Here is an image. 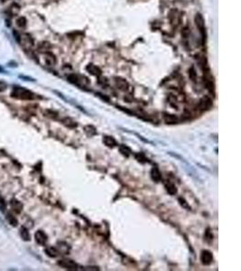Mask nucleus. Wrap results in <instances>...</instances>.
Returning a JSON list of instances; mask_svg holds the SVG:
<instances>
[{"label":"nucleus","mask_w":241,"mask_h":271,"mask_svg":"<svg viewBox=\"0 0 241 271\" xmlns=\"http://www.w3.org/2000/svg\"><path fill=\"white\" fill-rule=\"evenodd\" d=\"M11 97L18 99H23V100H31L34 99V94L24 88L22 87H15L13 89V91L11 93Z\"/></svg>","instance_id":"obj_1"},{"label":"nucleus","mask_w":241,"mask_h":271,"mask_svg":"<svg viewBox=\"0 0 241 271\" xmlns=\"http://www.w3.org/2000/svg\"><path fill=\"white\" fill-rule=\"evenodd\" d=\"M194 21H195L196 26L198 27V29L201 35V42L202 44L204 45L206 43V27H205V24H204V19L200 14H197L195 15V18H194Z\"/></svg>","instance_id":"obj_2"},{"label":"nucleus","mask_w":241,"mask_h":271,"mask_svg":"<svg viewBox=\"0 0 241 271\" xmlns=\"http://www.w3.org/2000/svg\"><path fill=\"white\" fill-rule=\"evenodd\" d=\"M18 43L21 44V46L24 50H30L34 45V42L32 35L26 33L20 34V38Z\"/></svg>","instance_id":"obj_3"},{"label":"nucleus","mask_w":241,"mask_h":271,"mask_svg":"<svg viewBox=\"0 0 241 271\" xmlns=\"http://www.w3.org/2000/svg\"><path fill=\"white\" fill-rule=\"evenodd\" d=\"M58 264L63 267V268H66V269H69V270H76L78 268V265L77 263L74 262L73 260L71 259H61L60 260Z\"/></svg>","instance_id":"obj_4"},{"label":"nucleus","mask_w":241,"mask_h":271,"mask_svg":"<svg viewBox=\"0 0 241 271\" xmlns=\"http://www.w3.org/2000/svg\"><path fill=\"white\" fill-rule=\"evenodd\" d=\"M43 59H44V62L47 66H54L57 62V59L56 56H55L51 52H46L43 53Z\"/></svg>","instance_id":"obj_5"},{"label":"nucleus","mask_w":241,"mask_h":271,"mask_svg":"<svg viewBox=\"0 0 241 271\" xmlns=\"http://www.w3.org/2000/svg\"><path fill=\"white\" fill-rule=\"evenodd\" d=\"M200 260L203 265H210L213 261V255L209 250H203L200 254Z\"/></svg>","instance_id":"obj_6"},{"label":"nucleus","mask_w":241,"mask_h":271,"mask_svg":"<svg viewBox=\"0 0 241 271\" xmlns=\"http://www.w3.org/2000/svg\"><path fill=\"white\" fill-rule=\"evenodd\" d=\"M20 10H21L20 6L18 5V4H16V3H13L12 5H10V6H9L7 7V9H6V14H7L9 16L14 17V16H16L18 14L20 13Z\"/></svg>","instance_id":"obj_7"},{"label":"nucleus","mask_w":241,"mask_h":271,"mask_svg":"<svg viewBox=\"0 0 241 271\" xmlns=\"http://www.w3.org/2000/svg\"><path fill=\"white\" fill-rule=\"evenodd\" d=\"M34 238H35V241L40 245H45V243L47 242V239H48L47 235L42 230L36 231V233L34 234Z\"/></svg>","instance_id":"obj_8"},{"label":"nucleus","mask_w":241,"mask_h":271,"mask_svg":"<svg viewBox=\"0 0 241 271\" xmlns=\"http://www.w3.org/2000/svg\"><path fill=\"white\" fill-rule=\"evenodd\" d=\"M211 105H212V101L209 97H203L199 102V108L201 110L209 109L211 107Z\"/></svg>","instance_id":"obj_9"},{"label":"nucleus","mask_w":241,"mask_h":271,"mask_svg":"<svg viewBox=\"0 0 241 271\" xmlns=\"http://www.w3.org/2000/svg\"><path fill=\"white\" fill-rule=\"evenodd\" d=\"M10 205H11V208L13 209V211H15L16 213H20L23 210V204L22 202H20L18 200L16 199H12L11 202H10Z\"/></svg>","instance_id":"obj_10"},{"label":"nucleus","mask_w":241,"mask_h":271,"mask_svg":"<svg viewBox=\"0 0 241 271\" xmlns=\"http://www.w3.org/2000/svg\"><path fill=\"white\" fill-rule=\"evenodd\" d=\"M115 82H116L117 87L119 90L126 91V90L128 89V82H127L126 80L122 79V78H116Z\"/></svg>","instance_id":"obj_11"},{"label":"nucleus","mask_w":241,"mask_h":271,"mask_svg":"<svg viewBox=\"0 0 241 271\" xmlns=\"http://www.w3.org/2000/svg\"><path fill=\"white\" fill-rule=\"evenodd\" d=\"M86 70L90 74H92V75H94V76L101 75V70L98 67H97L96 65H94V64H89L88 66H87V68H86Z\"/></svg>","instance_id":"obj_12"},{"label":"nucleus","mask_w":241,"mask_h":271,"mask_svg":"<svg viewBox=\"0 0 241 271\" xmlns=\"http://www.w3.org/2000/svg\"><path fill=\"white\" fill-rule=\"evenodd\" d=\"M67 79L71 83L75 84V85H77V86H80V84L82 82L81 79L79 77V75H77V74H73V73L69 74V75L67 76Z\"/></svg>","instance_id":"obj_13"},{"label":"nucleus","mask_w":241,"mask_h":271,"mask_svg":"<svg viewBox=\"0 0 241 271\" xmlns=\"http://www.w3.org/2000/svg\"><path fill=\"white\" fill-rule=\"evenodd\" d=\"M103 142L104 144L108 146V147H114L117 146V142L114 139L113 137H109V136H104L103 137Z\"/></svg>","instance_id":"obj_14"},{"label":"nucleus","mask_w":241,"mask_h":271,"mask_svg":"<svg viewBox=\"0 0 241 271\" xmlns=\"http://www.w3.org/2000/svg\"><path fill=\"white\" fill-rule=\"evenodd\" d=\"M51 48H52V45L49 42H42L38 45V51H40L43 53H46V52H50Z\"/></svg>","instance_id":"obj_15"},{"label":"nucleus","mask_w":241,"mask_h":271,"mask_svg":"<svg viewBox=\"0 0 241 271\" xmlns=\"http://www.w3.org/2000/svg\"><path fill=\"white\" fill-rule=\"evenodd\" d=\"M59 250L57 249H55L53 247H48L45 249V253L46 255H48L51 258H56L59 255Z\"/></svg>","instance_id":"obj_16"},{"label":"nucleus","mask_w":241,"mask_h":271,"mask_svg":"<svg viewBox=\"0 0 241 271\" xmlns=\"http://www.w3.org/2000/svg\"><path fill=\"white\" fill-rule=\"evenodd\" d=\"M151 177L155 182H159L161 180V174L157 167H153L151 170Z\"/></svg>","instance_id":"obj_17"},{"label":"nucleus","mask_w":241,"mask_h":271,"mask_svg":"<svg viewBox=\"0 0 241 271\" xmlns=\"http://www.w3.org/2000/svg\"><path fill=\"white\" fill-rule=\"evenodd\" d=\"M15 24H16V26L18 28H20V29H24L27 25V21L25 19V17L24 16H20L18 17L16 21H15Z\"/></svg>","instance_id":"obj_18"},{"label":"nucleus","mask_w":241,"mask_h":271,"mask_svg":"<svg viewBox=\"0 0 241 271\" xmlns=\"http://www.w3.org/2000/svg\"><path fill=\"white\" fill-rule=\"evenodd\" d=\"M20 236L21 238L24 240V241H29L30 240V234H29V231L26 228L24 227H22L20 229Z\"/></svg>","instance_id":"obj_19"},{"label":"nucleus","mask_w":241,"mask_h":271,"mask_svg":"<svg viewBox=\"0 0 241 271\" xmlns=\"http://www.w3.org/2000/svg\"><path fill=\"white\" fill-rule=\"evenodd\" d=\"M6 220L8 221L9 224H10L11 226H13V227L17 226L18 221H17L16 218L13 215V214H11V213H7V214H6Z\"/></svg>","instance_id":"obj_20"},{"label":"nucleus","mask_w":241,"mask_h":271,"mask_svg":"<svg viewBox=\"0 0 241 271\" xmlns=\"http://www.w3.org/2000/svg\"><path fill=\"white\" fill-rule=\"evenodd\" d=\"M164 120L167 124H175L177 122V118H176L174 115H171V114H165L164 116Z\"/></svg>","instance_id":"obj_21"},{"label":"nucleus","mask_w":241,"mask_h":271,"mask_svg":"<svg viewBox=\"0 0 241 271\" xmlns=\"http://www.w3.org/2000/svg\"><path fill=\"white\" fill-rule=\"evenodd\" d=\"M165 187H166V190H167V192L170 194H172V195H174L176 193H177V189H176V187L173 183H167V184L165 185Z\"/></svg>","instance_id":"obj_22"},{"label":"nucleus","mask_w":241,"mask_h":271,"mask_svg":"<svg viewBox=\"0 0 241 271\" xmlns=\"http://www.w3.org/2000/svg\"><path fill=\"white\" fill-rule=\"evenodd\" d=\"M119 150H120V152H121V154H123V155H126V156H129V155L131 154L130 148L127 147L126 146H124V145H123V146H120Z\"/></svg>","instance_id":"obj_23"},{"label":"nucleus","mask_w":241,"mask_h":271,"mask_svg":"<svg viewBox=\"0 0 241 271\" xmlns=\"http://www.w3.org/2000/svg\"><path fill=\"white\" fill-rule=\"evenodd\" d=\"M189 76H190V79L193 81H196V78H197V72H196V70L193 66H191L190 69H189Z\"/></svg>","instance_id":"obj_24"},{"label":"nucleus","mask_w":241,"mask_h":271,"mask_svg":"<svg viewBox=\"0 0 241 271\" xmlns=\"http://www.w3.org/2000/svg\"><path fill=\"white\" fill-rule=\"evenodd\" d=\"M85 132L89 135V136H94L96 133H97V131H96V128L94 127H92V126H87V127H85Z\"/></svg>","instance_id":"obj_25"},{"label":"nucleus","mask_w":241,"mask_h":271,"mask_svg":"<svg viewBox=\"0 0 241 271\" xmlns=\"http://www.w3.org/2000/svg\"><path fill=\"white\" fill-rule=\"evenodd\" d=\"M179 202H180V204L182 205V206L183 207V208H185V209H187V210H191V207L189 206V204H188V202L185 201L184 199H182V198H179Z\"/></svg>","instance_id":"obj_26"},{"label":"nucleus","mask_w":241,"mask_h":271,"mask_svg":"<svg viewBox=\"0 0 241 271\" xmlns=\"http://www.w3.org/2000/svg\"><path fill=\"white\" fill-rule=\"evenodd\" d=\"M6 204L4 201V199L2 197H0V211L2 212H4L6 211Z\"/></svg>","instance_id":"obj_27"},{"label":"nucleus","mask_w":241,"mask_h":271,"mask_svg":"<svg viewBox=\"0 0 241 271\" xmlns=\"http://www.w3.org/2000/svg\"><path fill=\"white\" fill-rule=\"evenodd\" d=\"M7 88V84L5 81H0V92H3L6 90Z\"/></svg>","instance_id":"obj_28"},{"label":"nucleus","mask_w":241,"mask_h":271,"mask_svg":"<svg viewBox=\"0 0 241 271\" xmlns=\"http://www.w3.org/2000/svg\"><path fill=\"white\" fill-rule=\"evenodd\" d=\"M98 82L100 83V84H102L103 86H106V85H108V81H107V79L106 78H102V79H99L98 80Z\"/></svg>","instance_id":"obj_29"},{"label":"nucleus","mask_w":241,"mask_h":271,"mask_svg":"<svg viewBox=\"0 0 241 271\" xmlns=\"http://www.w3.org/2000/svg\"><path fill=\"white\" fill-rule=\"evenodd\" d=\"M0 71H2V69H1V68H0Z\"/></svg>","instance_id":"obj_30"}]
</instances>
